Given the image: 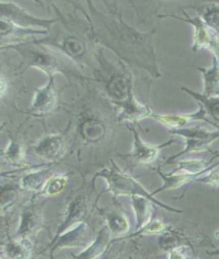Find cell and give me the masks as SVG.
Wrapping results in <instances>:
<instances>
[{
	"label": "cell",
	"instance_id": "e575fe53",
	"mask_svg": "<svg viewBox=\"0 0 219 259\" xmlns=\"http://www.w3.org/2000/svg\"><path fill=\"white\" fill-rule=\"evenodd\" d=\"M207 254L211 256H219V248H216V250H214V251H208Z\"/></svg>",
	"mask_w": 219,
	"mask_h": 259
},
{
	"label": "cell",
	"instance_id": "4dcf8cb0",
	"mask_svg": "<svg viewBox=\"0 0 219 259\" xmlns=\"http://www.w3.org/2000/svg\"><path fill=\"white\" fill-rule=\"evenodd\" d=\"M17 187L13 185L4 186L2 190V208L3 211L6 210L8 206H11L17 197Z\"/></svg>",
	"mask_w": 219,
	"mask_h": 259
},
{
	"label": "cell",
	"instance_id": "f1b7e54d",
	"mask_svg": "<svg viewBox=\"0 0 219 259\" xmlns=\"http://www.w3.org/2000/svg\"><path fill=\"white\" fill-rule=\"evenodd\" d=\"M3 155L8 162L13 164H19L25 158V152L22 145L13 139H11L9 146L3 152Z\"/></svg>",
	"mask_w": 219,
	"mask_h": 259
},
{
	"label": "cell",
	"instance_id": "52a82bcc",
	"mask_svg": "<svg viewBox=\"0 0 219 259\" xmlns=\"http://www.w3.org/2000/svg\"><path fill=\"white\" fill-rule=\"evenodd\" d=\"M0 18L7 19V21L11 22L12 24L26 28V29H33L34 27L43 28L46 31H52L53 25L57 24L59 19H45V18H39L30 13H28L26 10L14 3L10 2H2L0 3Z\"/></svg>",
	"mask_w": 219,
	"mask_h": 259
},
{
	"label": "cell",
	"instance_id": "83f0119b",
	"mask_svg": "<svg viewBox=\"0 0 219 259\" xmlns=\"http://www.w3.org/2000/svg\"><path fill=\"white\" fill-rule=\"evenodd\" d=\"M67 181L68 176L66 174L53 175L38 194L43 196H56L64 190L67 185Z\"/></svg>",
	"mask_w": 219,
	"mask_h": 259
},
{
	"label": "cell",
	"instance_id": "d6986e66",
	"mask_svg": "<svg viewBox=\"0 0 219 259\" xmlns=\"http://www.w3.org/2000/svg\"><path fill=\"white\" fill-rule=\"evenodd\" d=\"M203 77L204 92L202 95L206 97H219V61L213 58V64L210 68L198 67Z\"/></svg>",
	"mask_w": 219,
	"mask_h": 259
},
{
	"label": "cell",
	"instance_id": "7c38bea8",
	"mask_svg": "<svg viewBox=\"0 0 219 259\" xmlns=\"http://www.w3.org/2000/svg\"><path fill=\"white\" fill-rule=\"evenodd\" d=\"M106 92L113 104L123 103L133 94V80L129 72L124 75L115 72L105 80Z\"/></svg>",
	"mask_w": 219,
	"mask_h": 259
},
{
	"label": "cell",
	"instance_id": "f546056e",
	"mask_svg": "<svg viewBox=\"0 0 219 259\" xmlns=\"http://www.w3.org/2000/svg\"><path fill=\"white\" fill-rule=\"evenodd\" d=\"M158 245L163 251H166V252H171L173 250H176V248L182 247L181 239H178L176 236L171 234L164 235L161 239H159Z\"/></svg>",
	"mask_w": 219,
	"mask_h": 259
},
{
	"label": "cell",
	"instance_id": "2e32d148",
	"mask_svg": "<svg viewBox=\"0 0 219 259\" xmlns=\"http://www.w3.org/2000/svg\"><path fill=\"white\" fill-rule=\"evenodd\" d=\"M112 242V234L108 231V228L105 226L101 231L98 232L96 238L89 244L86 250L81 254L74 255L75 259H97L101 257L107 250Z\"/></svg>",
	"mask_w": 219,
	"mask_h": 259
},
{
	"label": "cell",
	"instance_id": "5bb4252c",
	"mask_svg": "<svg viewBox=\"0 0 219 259\" xmlns=\"http://www.w3.org/2000/svg\"><path fill=\"white\" fill-rule=\"evenodd\" d=\"M116 106L121 109L120 113L118 115V121L128 122V124L141 121L143 118H151L154 113L150 107L139 103L134 93L125 102L116 104Z\"/></svg>",
	"mask_w": 219,
	"mask_h": 259
},
{
	"label": "cell",
	"instance_id": "d4e9b609",
	"mask_svg": "<svg viewBox=\"0 0 219 259\" xmlns=\"http://www.w3.org/2000/svg\"><path fill=\"white\" fill-rule=\"evenodd\" d=\"M31 247L28 239H9L4 245V253L8 259H28L31 255Z\"/></svg>",
	"mask_w": 219,
	"mask_h": 259
},
{
	"label": "cell",
	"instance_id": "836d02e7",
	"mask_svg": "<svg viewBox=\"0 0 219 259\" xmlns=\"http://www.w3.org/2000/svg\"><path fill=\"white\" fill-rule=\"evenodd\" d=\"M181 248H182V247L176 248V250H173V251H171V252H169V257H168V259H186V257H185V255L183 254Z\"/></svg>",
	"mask_w": 219,
	"mask_h": 259
},
{
	"label": "cell",
	"instance_id": "d6a6232c",
	"mask_svg": "<svg viewBox=\"0 0 219 259\" xmlns=\"http://www.w3.org/2000/svg\"><path fill=\"white\" fill-rule=\"evenodd\" d=\"M196 182L212 186L214 188H218L219 187V162L216 163V165L206 175L199 177Z\"/></svg>",
	"mask_w": 219,
	"mask_h": 259
},
{
	"label": "cell",
	"instance_id": "277c9868",
	"mask_svg": "<svg viewBox=\"0 0 219 259\" xmlns=\"http://www.w3.org/2000/svg\"><path fill=\"white\" fill-rule=\"evenodd\" d=\"M97 177H103L105 179L107 183V190L113 193L115 196H143L148 198V200H150L155 205L166 209L168 211L177 213L182 212L180 209H175L173 207H170L157 201L156 198L151 193H149L135 178L120 170L114 160H112L111 167H104L102 171L96 173L94 178Z\"/></svg>",
	"mask_w": 219,
	"mask_h": 259
},
{
	"label": "cell",
	"instance_id": "8992f818",
	"mask_svg": "<svg viewBox=\"0 0 219 259\" xmlns=\"http://www.w3.org/2000/svg\"><path fill=\"white\" fill-rule=\"evenodd\" d=\"M182 13L184 17H180L173 14L159 15V17L175 18L177 21H182L191 24L195 29L193 51L196 52L199 51V49H207V51L211 52L219 61V35L202 21L200 16L191 17L187 15L185 11H183Z\"/></svg>",
	"mask_w": 219,
	"mask_h": 259
},
{
	"label": "cell",
	"instance_id": "1f68e13d",
	"mask_svg": "<svg viewBox=\"0 0 219 259\" xmlns=\"http://www.w3.org/2000/svg\"><path fill=\"white\" fill-rule=\"evenodd\" d=\"M165 231V224L162 220L159 219H152V220L149 222L144 227H142L140 231L134 234V236L137 235H156L161 234Z\"/></svg>",
	"mask_w": 219,
	"mask_h": 259
},
{
	"label": "cell",
	"instance_id": "484cf974",
	"mask_svg": "<svg viewBox=\"0 0 219 259\" xmlns=\"http://www.w3.org/2000/svg\"><path fill=\"white\" fill-rule=\"evenodd\" d=\"M198 12L202 21L219 35V5L205 4L198 8Z\"/></svg>",
	"mask_w": 219,
	"mask_h": 259
},
{
	"label": "cell",
	"instance_id": "ac0fdd59",
	"mask_svg": "<svg viewBox=\"0 0 219 259\" xmlns=\"http://www.w3.org/2000/svg\"><path fill=\"white\" fill-rule=\"evenodd\" d=\"M78 131L84 140L88 142H98L106 134V126L97 118L86 117L79 123Z\"/></svg>",
	"mask_w": 219,
	"mask_h": 259
},
{
	"label": "cell",
	"instance_id": "ba28073f",
	"mask_svg": "<svg viewBox=\"0 0 219 259\" xmlns=\"http://www.w3.org/2000/svg\"><path fill=\"white\" fill-rule=\"evenodd\" d=\"M93 233L86 222L79 223L64 232L61 236L56 239L47 246L46 250L51 251V256L55 254L57 250H61L64 247H78L88 246L93 240Z\"/></svg>",
	"mask_w": 219,
	"mask_h": 259
},
{
	"label": "cell",
	"instance_id": "ffe728a7",
	"mask_svg": "<svg viewBox=\"0 0 219 259\" xmlns=\"http://www.w3.org/2000/svg\"><path fill=\"white\" fill-rule=\"evenodd\" d=\"M131 204L136 218V231H140L152 220V202L143 196H132Z\"/></svg>",
	"mask_w": 219,
	"mask_h": 259
},
{
	"label": "cell",
	"instance_id": "7402d4cb",
	"mask_svg": "<svg viewBox=\"0 0 219 259\" xmlns=\"http://www.w3.org/2000/svg\"><path fill=\"white\" fill-rule=\"evenodd\" d=\"M157 173L158 175L162 177L164 181V185L162 187H159L157 190L152 192L151 194L154 196L155 194L165 191V190H174V189L180 188L188 183H191L193 181H197L199 178L196 175H191V174H185V173H175V174H164L161 170V166H157Z\"/></svg>",
	"mask_w": 219,
	"mask_h": 259
},
{
	"label": "cell",
	"instance_id": "7a4b0ae2",
	"mask_svg": "<svg viewBox=\"0 0 219 259\" xmlns=\"http://www.w3.org/2000/svg\"><path fill=\"white\" fill-rule=\"evenodd\" d=\"M58 14V19L60 21L62 26L61 30L52 33L51 36H45L43 38L33 39L30 41L32 44L43 45L48 48L55 47L60 51L62 56L67 57L76 64L84 65L90 62V54H89L88 39L93 38L91 26L89 29H86L85 26L74 23L73 21L67 19L58 11V9L52 5Z\"/></svg>",
	"mask_w": 219,
	"mask_h": 259
},
{
	"label": "cell",
	"instance_id": "8fae6325",
	"mask_svg": "<svg viewBox=\"0 0 219 259\" xmlns=\"http://www.w3.org/2000/svg\"><path fill=\"white\" fill-rule=\"evenodd\" d=\"M88 212V202L84 194H77L74 196L66 206V209L63 214L61 224L59 225L56 236L54 239L61 236L64 232L69 228L84 222L83 219Z\"/></svg>",
	"mask_w": 219,
	"mask_h": 259
},
{
	"label": "cell",
	"instance_id": "3957f363",
	"mask_svg": "<svg viewBox=\"0 0 219 259\" xmlns=\"http://www.w3.org/2000/svg\"><path fill=\"white\" fill-rule=\"evenodd\" d=\"M9 48L15 49L23 58V64L26 68L35 67L45 73L48 77H55L57 74L66 75L67 68L60 56L51 48L43 45L32 44L31 42L9 44Z\"/></svg>",
	"mask_w": 219,
	"mask_h": 259
},
{
	"label": "cell",
	"instance_id": "e0dca14e",
	"mask_svg": "<svg viewBox=\"0 0 219 259\" xmlns=\"http://www.w3.org/2000/svg\"><path fill=\"white\" fill-rule=\"evenodd\" d=\"M182 91L192 95L196 99L207 118L210 119L219 131V97H206L184 87L182 88Z\"/></svg>",
	"mask_w": 219,
	"mask_h": 259
},
{
	"label": "cell",
	"instance_id": "6da1fadb",
	"mask_svg": "<svg viewBox=\"0 0 219 259\" xmlns=\"http://www.w3.org/2000/svg\"><path fill=\"white\" fill-rule=\"evenodd\" d=\"M87 4L90 10L87 18L91 26L94 41L111 48L127 64L147 69L155 78L162 76L156 64L152 44L155 29L147 33L139 32L124 23L117 6L112 9L107 5L109 14L106 15L96 10L91 2Z\"/></svg>",
	"mask_w": 219,
	"mask_h": 259
},
{
	"label": "cell",
	"instance_id": "603a6c76",
	"mask_svg": "<svg viewBox=\"0 0 219 259\" xmlns=\"http://www.w3.org/2000/svg\"><path fill=\"white\" fill-rule=\"evenodd\" d=\"M53 175L51 174V167L41 168V170L32 171L23 176L21 182V188L27 191L40 192Z\"/></svg>",
	"mask_w": 219,
	"mask_h": 259
},
{
	"label": "cell",
	"instance_id": "44dd1931",
	"mask_svg": "<svg viewBox=\"0 0 219 259\" xmlns=\"http://www.w3.org/2000/svg\"><path fill=\"white\" fill-rule=\"evenodd\" d=\"M0 24H2L0 34H2L3 44L5 43L7 38L23 39L30 35H35V34L46 35L48 33V31H46V30H34V29H26V28L18 27L12 24L11 22L7 21V19L0 18Z\"/></svg>",
	"mask_w": 219,
	"mask_h": 259
},
{
	"label": "cell",
	"instance_id": "9a60e30c",
	"mask_svg": "<svg viewBox=\"0 0 219 259\" xmlns=\"http://www.w3.org/2000/svg\"><path fill=\"white\" fill-rule=\"evenodd\" d=\"M43 220L41 214L34 208H26L21 213V222L16 231V238L27 239L39 230H41Z\"/></svg>",
	"mask_w": 219,
	"mask_h": 259
},
{
	"label": "cell",
	"instance_id": "cb8c5ba5",
	"mask_svg": "<svg viewBox=\"0 0 219 259\" xmlns=\"http://www.w3.org/2000/svg\"><path fill=\"white\" fill-rule=\"evenodd\" d=\"M213 157V160H214ZM211 161H205L204 159H189V160H182L176 162V167L171 172V174L175 173H185L196 176H201L205 173L210 172L212 168L216 165H210Z\"/></svg>",
	"mask_w": 219,
	"mask_h": 259
},
{
	"label": "cell",
	"instance_id": "9c48e42d",
	"mask_svg": "<svg viewBox=\"0 0 219 259\" xmlns=\"http://www.w3.org/2000/svg\"><path fill=\"white\" fill-rule=\"evenodd\" d=\"M129 129H131L133 136H134V144H133V149L132 152L128 155H122V157L129 158L133 163L138 164V165H150L152 164L161 153L162 149L164 147H167L169 145H171L175 143V139H171V140L167 141L164 144H159V145H152V144H148L144 143L141 138L139 137L138 133L136 132V129L132 127L131 125L127 126Z\"/></svg>",
	"mask_w": 219,
	"mask_h": 259
},
{
	"label": "cell",
	"instance_id": "4316f807",
	"mask_svg": "<svg viewBox=\"0 0 219 259\" xmlns=\"http://www.w3.org/2000/svg\"><path fill=\"white\" fill-rule=\"evenodd\" d=\"M106 227L112 235H123L129 230L128 219L119 212H111L106 214Z\"/></svg>",
	"mask_w": 219,
	"mask_h": 259
},
{
	"label": "cell",
	"instance_id": "4fadbf2b",
	"mask_svg": "<svg viewBox=\"0 0 219 259\" xmlns=\"http://www.w3.org/2000/svg\"><path fill=\"white\" fill-rule=\"evenodd\" d=\"M64 151V139L61 134H49L43 137L34 146L33 152L36 156L47 161H56L60 159Z\"/></svg>",
	"mask_w": 219,
	"mask_h": 259
},
{
	"label": "cell",
	"instance_id": "30bf717a",
	"mask_svg": "<svg viewBox=\"0 0 219 259\" xmlns=\"http://www.w3.org/2000/svg\"><path fill=\"white\" fill-rule=\"evenodd\" d=\"M54 79L55 77H48V82L44 87L35 90L30 108L31 114L42 116L55 110L58 102V92Z\"/></svg>",
	"mask_w": 219,
	"mask_h": 259
},
{
	"label": "cell",
	"instance_id": "5b68a950",
	"mask_svg": "<svg viewBox=\"0 0 219 259\" xmlns=\"http://www.w3.org/2000/svg\"><path fill=\"white\" fill-rule=\"evenodd\" d=\"M172 135L181 136L185 139V147L182 152L169 157L165 164L174 163L176 158L191 153H201L210 149V145L219 139V131L210 132L202 127H189L171 129Z\"/></svg>",
	"mask_w": 219,
	"mask_h": 259
}]
</instances>
